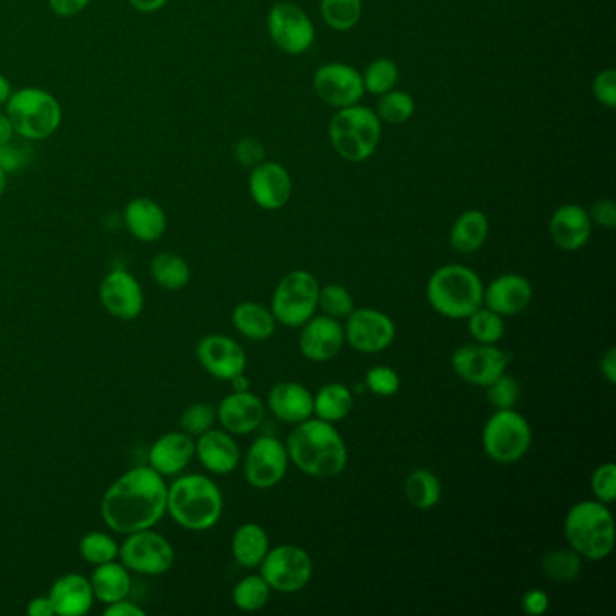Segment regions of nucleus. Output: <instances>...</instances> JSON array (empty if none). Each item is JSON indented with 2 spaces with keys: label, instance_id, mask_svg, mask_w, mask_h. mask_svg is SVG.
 <instances>
[{
  "label": "nucleus",
  "instance_id": "f257e3e1",
  "mask_svg": "<svg viewBox=\"0 0 616 616\" xmlns=\"http://www.w3.org/2000/svg\"><path fill=\"white\" fill-rule=\"evenodd\" d=\"M167 490L163 476L149 465L130 468L103 493V523L119 535L155 528L167 515Z\"/></svg>",
  "mask_w": 616,
  "mask_h": 616
},
{
  "label": "nucleus",
  "instance_id": "f03ea898",
  "mask_svg": "<svg viewBox=\"0 0 616 616\" xmlns=\"http://www.w3.org/2000/svg\"><path fill=\"white\" fill-rule=\"evenodd\" d=\"M284 445L289 463L311 478H339L350 459L344 437L334 429V423L319 418L311 417L306 422L297 423Z\"/></svg>",
  "mask_w": 616,
  "mask_h": 616
},
{
  "label": "nucleus",
  "instance_id": "7ed1b4c3",
  "mask_svg": "<svg viewBox=\"0 0 616 616\" xmlns=\"http://www.w3.org/2000/svg\"><path fill=\"white\" fill-rule=\"evenodd\" d=\"M225 501L210 478L203 474H183L167 490V514L181 528L206 532L221 520Z\"/></svg>",
  "mask_w": 616,
  "mask_h": 616
},
{
  "label": "nucleus",
  "instance_id": "20e7f679",
  "mask_svg": "<svg viewBox=\"0 0 616 616\" xmlns=\"http://www.w3.org/2000/svg\"><path fill=\"white\" fill-rule=\"evenodd\" d=\"M484 286L472 267L447 264L437 267L426 284L432 309L445 319L467 320L483 306Z\"/></svg>",
  "mask_w": 616,
  "mask_h": 616
},
{
  "label": "nucleus",
  "instance_id": "39448f33",
  "mask_svg": "<svg viewBox=\"0 0 616 616\" xmlns=\"http://www.w3.org/2000/svg\"><path fill=\"white\" fill-rule=\"evenodd\" d=\"M564 537L582 559L591 562L607 559L615 548V520L607 504L601 501L573 504L566 515Z\"/></svg>",
  "mask_w": 616,
  "mask_h": 616
},
{
  "label": "nucleus",
  "instance_id": "423d86ee",
  "mask_svg": "<svg viewBox=\"0 0 616 616\" xmlns=\"http://www.w3.org/2000/svg\"><path fill=\"white\" fill-rule=\"evenodd\" d=\"M381 122L364 105L336 109L329 122V139L342 160L362 163L375 155L381 139Z\"/></svg>",
  "mask_w": 616,
  "mask_h": 616
},
{
  "label": "nucleus",
  "instance_id": "0eeeda50",
  "mask_svg": "<svg viewBox=\"0 0 616 616\" xmlns=\"http://www.w3.org/2000/svg\"><path fill=\"white\" fill-rule=\"evenodd\" d=\"M4 107L16 136L30 141L52 138L62 125V105L46 89L22 88L13 91Z\"/></svg>",
  "mask_w": 616,
  "mask_h": 616
},
{
  "label": "nucleus",
  "instance_id": "6e6552de",
  "mask_svg": "<svg viewBox=\"0 0 616 616\" xmlns=\"http://www.w3.org/2000/svg\"><path fill=\"white\" fill-rule=\"evenodd\" d=\"M532 426L514 409L495 411L483 429V448L487 456L499 465H512L526 456L532 447Z\"/></svg>",
  "mask_w": 616,
  "mask_h": 616
},
{
  "label": "nucleus",
  "instance_id": "1a4fd4ad",
  "mask_svg": "<svg viewBox=\"0 0 616 616\" xmlns=\"http://www.w3.org/2000/svg\"><path fill=\"white\" fill-rule=\"evenodd\" d=\"M320 284L304 270H295L273 292L272 313L278 324L303 328L319 309Z\"/></svg>",
  "mask_w": 616,
  "mask_h": 616
},
{
  "label": "nucleus",
  "instance_id": "9d476101",
  "mask_svg": "<svg viewBox=\"0 0 616 616\" xmlns=\"http://www.w3.org/2000/svg\"><path fill=\"white\" fill-rule=\"evenodd\" d=\"M118 559L130 571L145 577H160L169 573L175 564V550L164 535L155 529H141L125 535L119 545Z\"/></svg>",
  "mask_w": 616,
  "mask_h": 616
},
{
  "label": "nucleus",
  "instance_id": "9b49d317",
  "mask_svg": "<svg viewBox=\"0 0 616 616\" xmlns=\"http://www.w3.org/2000/svg\"><path fill=\"white\" fill-rule=\"evenodd\" d=\"M259 568L262 579L277 593H297L313 577V560L308 551L293 545L270 548Z\"/></svg>",
  "mask_w": 616,
  "mask_h": 616
},
{
  "label": "nucleus",
  "instance_id": "f8f14e48",
  "mask_svg": "<svg viewBox=\"0 0 616 616\" xmlns=\"http://www.w3.org/2000/svg\"><path fill=\"white\" fill-rule=\"evenodd\" d=\"M267 33L273 44L292 57L309 52L315 42L313 21L293 2H277L267 13Z\"/></svg>",
  "mask_w": 616,
  "mask_h": 616
},
{
  "label": "nucleus",
  "instance_id": "ddd939ff",
  "mask_svg": "<svg viewBox=\"0 0 616 616\" xmlns=\"http://www.w3.org/2000/svg\"><path fill=\"white\" fill-rule=\"evenodd\" d=\"M510 358L498 344H468L454 351L453 369L461 380L487 389L509 369Z\"/></svg>",
  "mask_w": 616,
  "mask_h": 616
},
{
  "label": "nucleus",
  "instance_id": "4468645a",
  "mask_svg": "<svg viewBox=\"0 0 616 616\" xmlns=\"http://www.w3.org/2000/svg\"><path fill=\"white\" fill-rule=\"evenodd\" d=\"M289 456L286 445L277 437L261 436L248 448L244 457V478L258 490L277 487L288 474Z\"/></svg>",
  "mask_w": 616,
  "mask_h": 616
},
{
  "label": "nucleus",
  "instance_id": "2eb2a0df",
  "mask_svg": "<svg viewBox=\"0 0 616 616\" xmlns=\"http://www.w3.org/2000/svg\"><path fill=\"white\" fill-rule=\"evenodd\" d=\"M313 89L322 102L334 109L356 105L365 94L362 72L342 62L320 66L313 75Z\"/></svg>",
  "mask_w": 616,
  "mask_h": 616
},
{
  "label": "nucleus",
  "instance_id": "dca6fc26",
  "mask_svg": "<svg viewBox=\"0 0 616 616\" xmlns=\"http://www.w3.org/2000/svg\"><path fill=\"white\" fill-rule=\"evenodd\" d=\"M98 297L103 309L114 319L130 322L138 319L145 308V295L138 278L124 267L109 272L100 283Z\"/></svg>",
  "mask_w": 616,
  "mask_h": 616
},
{
  "label": "nucleus",
  "instance_id": "f3484780",
  "mask_svg": "<svg viewBox=\"0 0 616 616\" xmlns=\"http://www.w3.org/2000/svg\"><path fill=\"white\" fill-rule=\"evenodd\" d=\"M345 320V342L358 353H380L395 342V322L378 309H355Z\"/></svg>",
  "mask_w": 616,
  "mask_h": 616
},
{
  "label": "nucleus",
  "instance_id": "a211bd4d",
  "mask_svg": "<svg viewBox=\"0 0 616 616\" xmlns=\"http://www.w3.org/2000/svg\"><path fill=\"white\" fill-rule=\"evenodd\" d=\"M201 367L217 380L230 381L247 370V353L225 334H206L195 347Z\"/></svg>",
  "mask_w": 616,
  "mask_h": 616
},
{
  "label": "nucleus",
  "instance_id": "6ab92c4d",
  "mask_svg": "<svg viewBox=\"0 0 616 616\" xmlns=\"http://www.w3.org/2000/svg\"><path fill=\"white\" fill-rule=\"evenodd\" d=\"M292 178L288 170L277 161H262L253 167L248 178V191L253 203L262 210H281L292 197Z\"/></svg>",
  "mask_w": 616,
  "mask_h": 616
},
{
  "label": "nucleus",
  "instance_id": "aec40b11",
  "mask_svg": "<svg viewBox=\"0 0 616 616\" xmlns=\"http://www.w3.org/2000/svg\"><path fill=\"white\" fill-rule=\"evenodd\" d=\"M344 344V328L340 324V320L331 319L328 315L311 317L303 326L300 339H298V350L303 353L304 358L317 362V364L339 356Z\"/></svg>",
  "mask_w": 616,
  "mask_h": 616
},
{
  "label": "nucleus",
  "instance_id": "412c9836",
  "mask_svg": "<svg viewBox=\"0 0 616 616\" xmlns=\"http://www.w3.org/2000/svg\"><path fill=\"white\" fill-rule=\"evenodd\" d=\"M264 403L250 390L231 392L225 396L217 407V420L231 436H247L258 431L264 422Z\"/></svg>",
  "mask_w": 616,
  "mask_h": 616
},
{
  "label": "nucleus",
  "instance_id": "4be33fe9",
  "mask_svg": "<svg viewBox=\"0 0 616 616\" xmlns=\"http://www.w3.org/2000/svg\"><path fill=\"white\" fill-rule=\"evenodd\" d=\"M195 457V442L183 431L167 432L149 448V467L163 478L185 472Z\"/></svg>",
  "mask_w": 616,
  "mask_h": 616
},
{
  "label": "nucleus",
  "instance_id": "5701e85b",
  "mask_svg": "<svg viewBox=\"0 0 616 616\" xmlns=\"http://www.w3.org/2000/svg\"><path fill=\"white\" fill-rule=\"evenodd\" d=\"M532 298H534V288L528 278L515 273H506L488 284L483 293V306L504 319L523 313L532 303Z\"/></svg>",
  "mask_w": 616,
  "mask_h": 616
},
{
  "label": "nucleus",
  "instance_id": "b1692460",
  "mask_svg": "<svg viewBox=\"0 0 616 616\" xmlns=\"http://www.w3.org/2000/svg\"><path fill=\"white\" fill-rule=\"evenodd\" d=\"M195 457L208 472L216 476H228L239 467L241 450L230 432L210 429L197 436Z\"/></svg>",
  "mask_w": 616,
  "mask_h": 616
},
{
  "label": "nucleus",
  "instance_id": "393cba45",
  "mask_svg": "<svg viewBox=\"0 0 616 616\" xmlns=\"http://www.w3.org/2000/svg\"><path fill=\"white\" fill-rule=\"evenodd\" d=\"M593 230L590 214L581 205H562L550 219V237L555 247L577 252L588 244Z\"/></svg>",
  "mask_w": 616,
  "mask_h": 616
},
{
  "label": "nucleus",
  "instance_id": "a878e982",
  "mask_svg": "<svg viewBox=\"0 0 616 616\" xmlns=\"http://www.w3.org/2000/svg\"><path fill=\"white\" fill-rule=\"evenodd\" d=\"M58 616L88 615L94 606L93 585L82 573H66L53 582L47 593Z\"/></svg>",
  "mask_w": 616,
  "mask_h": 616
},
{
  "label": "nucleus",
  "instance_id": "bb28decb",
  "mask_svg": "<svg viewBox=\"0 0 616 616\" xmlns=\"http://www.w3.org/2000/svg\"><path fill=\"white\" fill-rule=\"evenodd\" d=\"M267 407L284 423L306 422L313 417V395L297 381H281L267 395Z\"/></svg>",
  "mask_w": 616,
  "mask_h": 616
},
{
  "label": "nucleus",
  "instance_id": "cd10ccee",
  "mask_svg": "<svg viewBox=\"0 0 616 616\" xmlns=\"http://www.w3.org/2000/svg\"><path fill=\"white\" fill-rule=\"evenodd\" d=\"M125 228L141 242H156L167 231V214L163 206L150 197L129 201L124 210Z\"/></svg>",
  "mask_w": 616,
  "mask_h": 616
},
{
  "label": "nucleus",
  "instance_id": "c85d7f7f",
  "mask_svg": "<svg viewBox=\"0 0 616 616\" xmlns=\"http://www.w3.org/2000/svg\"><path fill=\"white\" fill-rule=\"evenodd\" d=\"M89 581L93 585L94 598L105 606L129 598L130 590H133L130 571L118 560L94 566L93 575Z\"/></svg>",
  "mask_w": 616,
  "mask_h": 616
},
{
  "label": "nucleus",
  "instance_id": "c756f323",
  "mask_svg": "<svg viewBox=\"0 0 616 616\" xmlns=\"http://www.w3.org/2000/svg\"><path fill=\"white\" fill-rule=\"evenodd\" d=\"M267 551H270V537L261 524H242L231 537V555L237 564L247 570L259 568Z\"/></svg>",
  "mask_w": 616,
  "mask_h": 616
},
{
  "label": "nucleus",
  "instance_id": "7c9ffc66",
  "mask_svg": "<svg viewBox=\"0 0 616 616\" xmlns=\"http://www.w3.org/2000/svg\"><path fill=\"white\" fill-rule=\"evenodd\" d=\"M231 324L250 340H267L277 329V320L273 317L272 309L264 308L258 303H241L231 313Z\"/></svg>",
  "mask_w": 616,
  "mask_h": 616
},
{
  "label": "nucleus",
  "instance_id": "2f4dec72",
  "mask_svg": "<svg viewBox=\"0 0 616 616\" xmlns=\"http://www.w3.org/2000/svg\"><path fill=\"white\" fill-rule=\"evenodd\" d=\"M490 231L488 217L481 210L463 212L450 228V247L459 253L478 252Z\"/></svg>",
  "mask_w": 616,
  "mask_h": 616
},
{
  "label": "nucleus",
  "instance_id": "473e14b6",
  "mask_svg": "<svg viewBox=\"0 0 616 616\" xmlns=\"http://www.w3.org/2000/svg\"><path fill=\"white\" fill-rule=\"evenodd\" d=\"M353 406L355 396L342 384H328L313 396V414L324 422H342L350 417Z\"/></svg>",
  "mask_w": 616,
  "mask_h": 616
},
{
  "label": "nucleus",
  "instance_id": "72a5a7b5",
  "mask_svg": "<svg viewBox=\"0 0 616 616\" xmlns=\"http://www.w3.org/2000/svg\"><path fill=\"white\" fill-rule=\"evenodd\" d=\"M150 275L167 292H180L191 283L192 272L185 259L172 252H161L150 262Z\"/></svg>",
  "mask_w": 616,
  "mask_h": 616
},
{
  "label": "nucleus",
  "instance_id": "f704fd0d",
  "mask_svg": "<svg viewBox=\"0 0 616 616\" xmlns=\"http://www.w3.org/2000/svg\"><path fill=\"white\" fill-rule=\"evenodd\" d=\"M406 495L414 509H434L442 499V481L431 470L417 468L407 476Z\"/></svg>",
  "mask_w": 616,
  "mask_h": 616
},
{
  "label": "nucleus",
  "instance_id": "c9c22d12",
  "mask_svg": "<svg viewBox=\"0 0 616 616\" xmlns=\"http://www.w3.org/2000/svg\"><path fill=\"white\" fill-rule=\"evenodd\" d=\"M362 0H320V16L333 32H351L362 19Z\"/></svg>",
  "mask_w": 616,
  "mask_h": 616
},
{
  "label": "nucleus",
  "instance_id": "e433bc0d",
  "mask_svg": "<svg viewBox=\"0 0 616 616\" xmlns=\"http://www.w3.org/2000/svg\"><path fill=\"white\" fill-rule=\"evenodd\" d=\"M272 596V588L262 579V575H248L237 582L231 593L237 609L247 613L261 612L266 607Z\"/></svg>",
  "mask_w": 616,
  "mask_h": 616
},
{
  "label": "nucleus",
  "instance_id": "4c0bfd02",
  "mask_svg": "<svg viewBox=\"0 0 616 616\" xmlns=\"http://www.w3.org/2000/svg\"><path fill=\"white\" fill-rule=\"evenodd\" d=\"M417 103L411 94L400 89H392L389 93L381 94L376 105L375 113L381 124L401 125L414 116Z\"/></svg>",
  "mask_w": 616,
  "mask_h": 616
},
{
  "label": "nucleus",
  "instance_id": "58836bf2",
  "mask_svg": "<svg viewBox=\"0 0 616 616\" xmlns=\"http://www.w3.org/2000/svg\"><path fill=\"white\" fill-rule=\"evenodd\" d=\"M362 80H364L365 93L381 96L396 89L400 82V67L390 58H376L362 72Z\"/></svg>",
  "mask_w": 616,
  "mask_h": 616
},
{
  "label": "nucleus",
  "instance_id": "ea45409f",
  "mask_svg": "<svg viewBox=\"0 0 616 616\" xmlns=\"http://www.w3.org/2000/svg\"><path fill=\"white\" fill-rule=\"evenodd\" d=\"M582 557L577 551L551 550L543 557V571L551 581L571 582L581 575Z\"/></svg>",
  "mask_w": 616,
  "mask_h": 616
},
{
  "label": "nucleus",
  "instance_id": "a19ab883",
  "mask_svg": "<svg viewBox=\"0 0 616 616\" xmlns=\"http://www.w3.org/2000/svg\"><path fill=\"white\" fill-rule=\"evenodd\" d=\"M78 550L88 564L100 566L118 560L119 545L105 532H89L80 539Z\"/></svg>",
  "mask_w": 616,
  "mask_h": 616
},
{
  "label": "nucleus",
  "instance_id": "79ce46f5",
  "mask_svg": "<svg viewBox=\"0 0 616 616\" xmlns=\"http://www.w3.org/2000/svg\"><path fill=\"white\" fill-rule=\"evenodd\" d=\"M468 333L478 344H498L503 339L504 320L501 315L493 313L492 309L481 308L468 317Z\"/></svg>",
  "mask_w": 616,
  "mask_h": 616
},
{
  "label": "nucleus",
  "instance_id": "37998d69",
  "mask_svg": "<svg viewBox=\"0 0 616 616\" xmlns=\"http://www.w3.org/2000/svg\"><path fill=\"white\" fill-rule=\"evenodd\" d=\"M319 308L334 320H345L355 311V300L344 286L328 284L319 292Z\"/></svg>",
  "mask_w": 616,
  "mask_h": 616
},
{
  "label": "nucleus",
  "instance_id": "c03bdc74",
  "mask_svg": "<svg viewBox=\"0 0 616 616\" xmlns=\"http://www.w3.org/2000/svg\"><path fill=\"white\" fill-rule=\"evenodd\" d=\"M217 420V409L210 403H192L186 407L185 412L181 414V431L186 432L189 436L197 437L210 431Z\"/></svg>",
  "mask_w": 616,
  "mask_h": 616
},
{
  "label": "nucleus",
  "instance_id": "a18cd8bd",
  "mask_svg": "<svg viewBox=\"0 0 616 616\" xmlns=\"http://www.w3.org/2000/svg\"><path fill=\"white\" fill-rule=\"evenodd\" d=\"M488 400L492 403L498 411H506V409H514L515 403L520 400V386L512 376H499L498 380L492 381L487 387Z\"/></svg>",
  "mask_w": 616,
  "mask_h": 616
},
{
  "label": "nucleus",
  "instance_id": "49530a36",
  "mask_svg": "<svg viewBox=\"0 0 616 616\" xmlns=\"http://www.w3.org/2000/svg\"><path fill=\"white\" fill-rule=\"evenodd\" d=\"M365 387L376 396H395L400 390V376L395 369H390L387 365H376L373 369L367 370L365 375Z\"/></svg>",
  "mask_w": 616,
  "mask_h": 616
},
{
  "label": "nucleus",
  "instance_id": "de8ad7c7",
  "mask_svg": "<svg viewBox=\"0 0 616 616\" xmlns=\"http://www.w3.org/2000/svg\"><path fill=\"white\" fill-rule=\"evenodd\" d=\"M591 490L596 501L604 504L615 503L616 499V467L615 463H604L591 476Z\"/></svg>",
  "mask_w": 616,
  "mask_h": 616
},
{
  "label": "nucleus",
  "instance_id": "09e8293b",
  "mask_svg": "<svg viewBox=\"0 0 616 616\" xmlns=\"http://www.w3.org/2000/svg\"><path fill=\"white\" fill-rule=\"evenodd\" d=\"M233 156H236L237 163L253 169L259 163L266 160V149L258 138L247 136V138L239 139L236 147H233Z\"/></svg>",
  "mask_w": 616,
  "mask_h": 616
},
{
  "label": "nucleus",
  "instance_id": "8fccbe9b",
  "mask_svg": "<svg viewBox=\"0 0 616 616\" xmlns=\"http://www.w3.org/2000/svg\"><path fill=\"white\" fill-rule=\"evenodd\" d=\"M30 161H32V155H30V150L26 147L15 145L13 141L0 145V169L4 170L5 174L19 172V170L27 167Z\"/></svg>",
  "mask_w": 616,
  "mask_h": 616
},
{
  "label": "nucleus",
  "instance_id": "3c124183",
  "mask_svg": "<svg viewBox=\"0 0 616 616\" xmlns=\"http://www.w3.org/2000/svg\"><path fill=\"white\" fill-rule=\"evenodd\" d=\"M593 96L596 102L604 107H616V71L615 69H604L596 75L593 80Z\"/></svg>",
  "mask_w": 616,
  "mask_h": 616
},
{
  "label": "nucleus",
  "instance_id": "603ef678",
  "mask_svg": "<svg viewBox=\"0 0 616 616\" xmlns=\"http://www.w3.org/2000/svg\"><path fill=\"white\" fill-rule=\"evenodd\" d=\"M591 223H595L598 227L613 230L616 228V205L612 199H598L593 203L590 212Z\"/></svg>",
  "mask_w": 616,
  "mask_h": 616
},
{
  "label": "nucleus",
  "instance_id": "864d4df0",
  "mask_svg": "<svg viewBox=\"0 0 616 616\" xmlns=\"http://www.w3.org/2000/svg\"><path fill=\"white\" fill-rule=\"evenodd\" d=\"M550 609V596L543 590H529L523 596V612L529 616H540Z\"/></svg>",
  "mask_w": 616,
  "mask_h": 616
},
{
  "label": "nucleus",
  "instance_id": "5fc2aeb1",
  "mask_svg": "<svg viewBox=\"0 0 616 616\" xmlns=\"http://www.w3.org/2000/svg\"><path fill=\"white\" fill-rule=\"evenodd\" d=\"M91 2L93 0H49V8L60 19H71L80 15Z\"/></svg>",
  "mask_w": 616,
  "mask_h": 616
},
{
  "label": "nucleus",
  "instance_id": "6e6d98bb",
  "mask_svg": "<svg viewBox=\"0 0 616 616\" xmlns=\"http://www.w3.org/2000/svg\"><path fill=\"white\" fill-rule=\"evenodd\" d=\"M103 615L105 616H145L144 607L138 606L136 602L129 601V598H124V601L113 602V604H107L105 609H103Z\"/></svg>",
  "mask_w": 616,
  "mask_h": 616
},
{
  "label": "nucleus",
  "instance_id": "4d7b16f0",
  "mask_svg": "<svg viewBox=\"0 0 616 616\" xmlns=\"http://www.w3.org/2000/svg\"><path fill=\"white\" fill-rule=\"evenodd\" d=\"M26 613L30 616H55V607H53L52 598L47 595L33 596L27 602Z\"/></svg>",
  "mask_w": 616,
  "mask_h": 616
},
{
  "label": "nucleus",
  "instance_id": "13d9d810",
  "mask_svg": "<svg viewBox=\"0 0 616 616\" xmlns=\"http://www.w3.org/2000/svg\"><path fill=\"white\" fill-rule=\"evenodd\" d=\"M601 373L604 378H606L609 386H615L616 384V350H607L601 358Z\"/></svg>",
  "mask_w": 616,
  "mask_h": 616
},
{
  "label": "nucleus",
  "instance_id": "bf43d9fd",
  "mask_svg": "<svg viewBox=\"0 0 616 616\" xmlns=\"http://www.w3.org/2000/svg\"><path fill=\"white\" fill-rule=\"evenodd\" d=\"M167 2L169 0H129V4L133 5L134 10L141 11V13H156V11L164 8Z\"/></svg>",
  "mask_w": 616,
  "mask_h": 616
},
{
  "label": "nucleus",
  "instance_id": "052dcab7",
  "mask_svg": "<svg viewBox=\"0 0 616 616\" xmlns=\"http://www.w3.org/2000/svg\"><path fill=\"white\" fill-rule=\"evenodd\" d=\"M15 138V129L5 113H0V145L10 144Z\"/></svg>",
  "mask_w": 616,
  "mask_h": 616
},
{
  "label": "nucleus",
  "instance_id": "680f3d73",
  "mask_svg": "<svg viewBox=\"0 0 616 616\" xmlns=\"http://www.w3.org/2000/svg\"><path fill=\"white\" fill-rule=\"evenodd\" d=\"M11 93H13V88H11L10 80L0 72V107L10 100Z\"/></svg>",
  "mask_w": 616,
  "mask_h": 616
},
{
  "label": "nucleus",
  "instance_id": "e2e57ef3",
  "mask_svg": "<svg viewBox=\"0 0 616 616\" xmlns=\"http://www.w3.org/2000/svg\"><path fill=\"white\" fill-rule=\"evenodd\" d=\"M230 384L233 392H247V390H250V380H248L244 373L237 375L236 378H231Z\"/></svg>",
  "mask_w": 616,
  "mask_h": 616
},
{
  "label": "nucleus",
  "instance_id": "0e129e2a",
  "mask_svg": "<svg viewBox=\"0 0 616 616\" xmlns=\"http://www.w3.org/2000/svg\"><path fill=\"white\" fill-rule=\"evenodd\" d=\"M5 186H8V174L4 170L0 169V197L4 195Z\"/></svg>",
  "mask_w": 616,
  "mask_h": 616
}]
</instances>
